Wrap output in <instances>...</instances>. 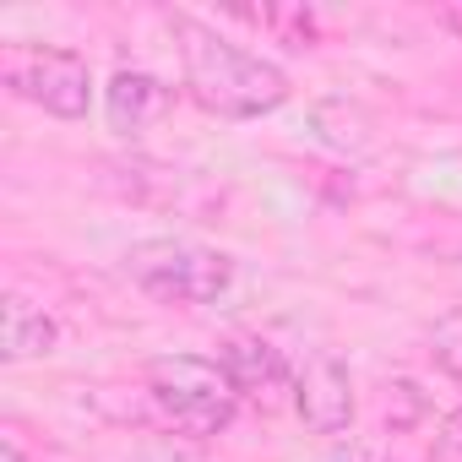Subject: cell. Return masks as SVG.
<instances>
[{
  "instance_id": "obj_12",
  "label": "cell",
  "mask_w": 462,
  "mask_h": 462,
  "mask_svg": "<svg viewBox=\"0 0 462 462\" xmlns=\"http://www.w3.org/2000/svg\"><path fill=\"white\" fill-rule=\"evenodd\" d=\"M332 462H386V457H381L375 446H348V451H337Z\"/></svg>"
},
{
  "instance_id": "obj_7",
  "label": "cell",
  "mask_w": 462,
  "mask_h": 462,
  "mask_svg": "<svg viewBox=\"0 0 462 462\" xmlns=\"http://www.w3.org/2000/svg\"><path fill=\"white\" fill-rule=\"evenodd\" d=\"M169 104H174V93L158 77L131 71V66H120L109 77V88H104V109H109V131L115 136H142L147 125H158L169 115Z\"/></svg>"
},
{
  "instance_id": "obj_10",
  "label": "cell",
  "mask_w": 462,
  "mask_h": 462,
  "mask_svg": "<svg viewBox=\"0 0 462 462\" xmlns=\"http://www.w3.org/2000/svg\"><path fill=\"white\" fill-rule=\"evenodd\" d=\"M430 348H435V365H440V370L462 375V305L446 310V316L430 327Z\"/></svg>"
},
{
  "instance_id": "obj_11",
  "label": "cell",
  "mask_w": 462,
  "mask_h": 462,
  "mask_svg": "<svg viewBox=\"0 0 462 462\" xmlns=\"http://www.w3.org/2000/svg\"><path fill=\"white\" fill-rule=\"evenodd\" d=\"M435 462H462V408L446 413V424L435 435Z\"/></svg>"
},
{
  "instance_id": "obj_14",
  "label": "cell",
  "mask_w": 462,
  "mask_h": 462,
  "mask_svg": "<svg viewBox=\"0 0 462 462\" xmlns=\"http://www.w3.org/2000/svg\"><path fill=\"white\" fill-rule=\"evenodd\" d=\"M6 462H28V451H23L17 440H6Z\"/></svg>"
},
{
  "instance_id": "obj_4",
  "label": "cell",
  "mask_w": 462,
  "mask_h": 462,
  "mask_svg": "<svg viewBox=\"0 0 462 462\" xmlns=\"http://www.w3.org/2000/svg\"><path fill=\"white\" fill-rule=\"evenodd\" d=\"M0 82L55 120H82L93 104L88 60L60 44H6L0 50Z\"/></svg>"
},
{
  "instance_id": "obj_1",
  "label": "cell",
  "mask_w": 462,
  "mask_h": 462,
  "mask_svg": "<svg viewBox=\"0 0 462 462\" xmlns=\"http://www.w3.org/2000/svg\"><path fill=\"white\" fill-rule=\"evenodd\" d=\"M169 33H174V50H180L185 93L207 115L256 120V115H273L289 98V71L278 60L251 55L245 44L217 33L212 23H201L190 12H169Z\"/></svg>"
},
{
  "instance_id": "obj_13",
  "label": "cell",
  "mask_w": 462,
  "mask_h": 462,
  "mask_svg": "<svg viewBox=\"0 0 462 462\" xmlns=\"http://www.w3.org/2000/svg\"><path fill=\"white\" fill-rule=\"evenodd\" d=\"M440 23H446V28H457V33H462V6H446V12H440Z\"/></svg>"
},
{
  "instance_id": "obj_2",
  "label": "cell",
  "mask_w": 462,
  "mask_h": 462,
  "mask_svg": "<svg viewBox=\"0 0 462 462\" xmlns=\"http://www.w3.org/2000/svg\"><path fill=\"white\" fill-rule=\"evenodd\" d=\"M147 402L158 408V419L180 435H217L228 430L240 408V392L228 381V370L217 359H201V354H163L147 365Z\"/></svg>"
},
{
  "instance_id": "obj_9",
  "label": "cell",
  "mask_w": 462,
  "mask_h": 462,
  "mask_svg": "<svg viewBox=\"0 0 462 462\" xmlns=\"http://www.w3.org/2000/svg\"><path fill=\"white\" fill-rule=\"evenodd\" d=\"M235 17H245V23H256V28H267V33H278L283 44H294V50H305V44H316V12H305V6H256V12H235Z\"/></svg>"
},
{
  "instance_id": "obj_5",
  "label": "cell",
  "mask_w": 462,
  "mask_h": 462,
  "mask_svg": "<svg viewBox=\"0 0 462 462\" xmlns=\"http://www.w3.org/2000/svg\"><path fill=\"white\" fill-rule=\"evenodd\" d=\"M294 413L305 419L310 435H343L359 413V397H354V375L337 354H310L300 370H294Z\"/></svg>"
},
{
  "instance_id": "obj_8",
  "label": "cell",
  "mask_w": 462,
  "mask_h": 462,
  "mask_svg": "<svg viewBox=\"0 0 462 462\" xmlns=\"http://www.w3.org/2000/svg\"><path fill=\"white\" fill-rule=\"evenodd\" d=\"M55 343H60L55 316L39 310V305L23 300V294H6V310H0V354H6L12 365H23V359L55 354Z\"/></svg>"
},
{
  "instance_id": "obj_3",
  "label": "cell",
  "mask_w": 462,
  "mask_h": 462,
  "mask_svg": "<svg viewBox=\"0 0 462 462\" xmlns=\"http://www.w3.org/2000/svg\"><path fill=\"white\" fill-rule=\"evenodd\" d=\"M125 278L158 300V305H217L235 283V262L212 245H196V240H174V235H158V240H136L125 251Z\"/></svg>"
},
{
  "instance_id": "obj_6",
  "label": "cell",
  "mask_w": 462,
  "mask_h": 462,
  "mask_svg": "<svg viewBox=\"0 0 462 462\" xmlns=\"http://www.w3.org/2000/svg\"><path fill=\"white\" fill-rule=\"evenodd\" d=\"M217 365L228 370V381H235L240 397L273 408L283 392L294 397V365L283 359V348H273L267 337H228L217 348Z\"/></svg>"
}]
</instances>
